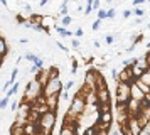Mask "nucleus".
Returning <instances> with one entry per match:
<instances>
[{"label":"nucleus","mask_w":150,"mask_h":135,"mask_svg":"<svg viewBox=\"0 0 150 135\" xmlns=\"http://www.w3.org/2000/svg\"><path fill=\"white\" fill-rule=\"evenodd\" d=\"M44 95V86H42L39 81L35 80H30L27 83V86H25V91H24V98L22 100L27 101V103H32V101H35L39 96H42Z\"/></svg>","instance_id":"1"},{"label":"nucleus","mask_w":150,"mask_h":135,"mask_svg":"<svg viewBox=\"0 0 150 135\" xmlns=\"http://www.w3.org/2000/svg\"><path fill=\"white\" fill-rule=\"evenodd\" d=\"M30 110H32V105H30V103H27V101L21 100V103H19V108H17V115H15V125L24 127V125L29 122Z\"/></svg>","instance_id":"2"},{"label":"nucleus","mask_w":150,"mask_h":135,"mask_svg":"<svg viewBox=\"0 0 150 135\" xmlns=\"http://www.w3.org/2000/svg\"><path fill=\"white\" fill-rule=\"evenodd\" d=\"M116 103H128L130 101V83L116 81V91H115Z\"/></svg>","instance_id":"3"},{"label":"nucleus","mask_w":150,"mask_h":135,"mask_svg":"<svg viewBox=\"0 0 150 135\" xmlns=\"http://www.w3.org/2000/svg\"><path fill=\"white\" fill-rule=\"evenodd\" d=\"M37 125H39V128H42V130L52 132V128H54V125H56V112L49 110V112H46L44 115H41Z\"/></svg>","instance_id":"4"},{"label":"nucleus","mask_w":150,"mask_h":135,"mask_svg":"<svg viewBox=\"0 0 150 135\" xmlns=\"http://www.w3.org/2000/svg\"><path fill=\"white\" fill-rule=\"evenodd\" d=\"M84 108H86V100H84V96H83L81 93H76L74 96H73L71 103H69L68 112H71V113H74V115H81L83 112H84Z\"/></svg>","instance_id":"5"},{"label":"nucleus","mask_w":150,"mask_h":135,"mask_svg":"<svg viewBox=\"0 0 150 135\" xmlns=\"http://www.w3.org/2000/svg\"><path fill=\"white\" fill-rule=\"evenodd\" d=\"M62 93V81L59 78H51L44 86V96L51 95H61Z\"/></svg>","instance_id":"6"},{"label":"nucleus","mask_w":150,"mask_h":135,"mask_svg":"<svg viewBox=\"0 0 150 135\" xmlns=\"http://www.w3.org/2000/svg\"><path fill=\"white\" fill-rule=\"evenodd\" d=\"M130 118V112H128V107L127 103H116L115 107V122L118 125H123L127 123Z\"/></svg>","instance_id":"7"},{"label":"nucleus","mask_w":150,"mask_h":135,"mask_svg":"<svg viewBox=\"0 0 150 135\" xmlns=\"http://www.w3.org/2000/svg\"><path fill=\"white\" fill-rule=\"evenodd\" d=\"M137 120H138V123L143 128L149 125V122H150V103L149 101H145V100L142 101V107H140V112L137 115Z\"/></svg>","instance_id":"8"},{"label":"nucleus","mask_w":150,"mask_h":135,"mask_svg":"<svg viewBox=\"0 0 150 135\" xmlns=\"http://www.w3.org/2000/svg\"><path fill=\"white\" fill-rule=\"evenodd\" d=\"M127 128H128L130 135H143V127L138 123L137 117H130L127 122Z\"/></svg>","instance_id":"9"},{"label":"nucleus","mask_w":150,"mask_h":135,"mask_svg":"<svg viewBox=\"0 0 150 135\" xmlns=\"http://www.w3.org/2000/svg\"><path fill=\"white\" fill-rule=\"evenodd\" d=\"M118 81H123V83H130V85H132V83L135 81V76H133V73H132V68L130 66L123 68L122 71L118 73Z\"/></svg>","instance_id":"10"},{"label":"nucleus","mask_w":150,"mask_h":135,"mask_svg":"<svg viewBox=\"0 0 150 135\" xmlns=\"http://www.w3.org/2000/svg\"><path fill=\"white\" fill-rule=\"evenodd\" d=\"M34 78L41 83L42 86H46V83H47L49 78H51V68H41V69L34 74Z\"/></svg>","instance_id":"11"},{"label":"nucleus","mask_w":150,"mask_h":135,"mask_svg":"<svg viewBox=\"0 0 150 135\" xmlns=\"http://www.w3.org/2000/svg\"><path fill=\"white\" fill-rule=\"evenodd\" d=\"M130 98H132V100H137V101H143L145 100V93L138 88V85H137L135 81L130 85Z\"/></svg>","instance_id":"12"},{"label":"nucleus","mask_w":150,"mask_h":135,"mask_svg":"<svg viewBox=\"0 0 150 135\" xmlns=\"http://www.w3.org/2000/svg\"><path fill=\"white\" fill-rule=\"evenodd\" d=\"M127 107H128V112H130V117H137L138 112H140V107H142V101H137V100H132L127 103Z\"/></svg>","instance_id":"13"},{"label":"nucleus","mask_w":150,"mask_h":135,"mask_svg":"<svg viewBox=\"0 0 150 135\" xmlns=\"http://www.w3.org/2000/svg\"><path fill=\"white\" fill-rule=\"evenodd\" d=\"M46 103H47L49 110L56 112L57 107H59V95H51V96H46Z\"/></svg>","instance_id":"14"},{"label":"nucleus","mask_w":150,"mask_h":135,"mask_svg":"<svg viewBox=\"0 0 150 135\" xmlns=\"http://www.w3.org/2000/svg\"><path fill=\"white\" fill-rule=\"evenodd\" d=\"M113 120H115L113 110L111 112H103V113H100V118H98V122H101V123H113Z\"/></svg>","instance_id":"15"},{"label":"nucleus","mask_w":150,"mask_h":135,"mask_svg":"<svg viewBox=\"0 0 150 135\" xmlns=\"http://www.w3.org/2000/svg\"><path fill=\"white\" fill-rule=\"evenodd\" d=\"M39 132V125L37 123H32V122H29L24 125V134L25 135H35Z\"/></svg>","instance_id":"16"},{"label":"nucleus","mask_w":150,"mask_h":135,"mask_svg":"<svg viewBox=\"0 0 150 135\" xmlns=\"http://www.w3.org/2000/svg\"><path fill=\"white\" fill-rule=\"evenodd\" d=\"M135 66H138L142 71H147V69H149V56H147V54H143L142 58H137Z\"/></svg>","instance_id":"17"},{"label":"nucleus","mask_w":150,"mask_h":135,"mask_svg":"<svg viewBox=\"0 0 150 135\" xmlns=\"http://www.w3.org/2000/svg\"><path fill=\"white\" fill-rule=\"evenodd\" d=\"M78 128H79V127H71V125H66V123H62L59 135H78Z\"/></svg>","instance_id":"18"},{"label":"nucleus","mask_w":150,"mask_h":135,"mask_svg":"<svg viewBox=\"0 0 150 135\" xmlns=\"http://www.w3.org/2000/svg\"><path fill=\"white\" fill-rule=\"evenodd\" d=\"M8 47H7V41H5V37H0V56L4 58L5 54H7Z\"/></svg>","instance_id":"19"},{"label":"nucleus","mask_w":150,"mask_h":135,"mask_svg":"<svg viewBox=\"0 0 150 135\" xmlns=\"http://www.w3.org/2000/svg\"><path fill=\"white\" fill-rule=\"evenodd\" d=\"M138 80L142 81V83H145L147 86H150V69H147V71H143V74L138 78Z\"/></svg>","instance_id":"20"},{"label":"nucleus","mask_w":150,"mask_h":135,"mask_svg":"<svg viewBox=\"0 0 150 135\" xmlns=\"http://www.w3.org/2000/svg\"><path fill=\"white\" fill-rule=\"evenodd\" d=\"M10 134L12 135H25L24 134V127H19V125H12V128H10Z\"/></svg>","instance_id":"21"},{"label":"nucleus","mask_w":150,"mask_h":135,"mask_svg":"<svg viewBox=\"0 0 150 135\" xmlns=\"http://www.w3.org/2000/svg\"><path fill=\"white\" fill-rule=\"evenodd\" d=\"M19 86H21V81H19V83H17V81H15V85L12 88H10V90H8L7 91V95H5V96H8V98H12V96H14L15 93H17V91H19Z\"/></svg>","instance_id":"22"},{"label":"nucleus","mask_w":150,"mask_h":135,"mask_svg":"<svg viewBox=\"0 0 150 135\" xmlns=\"http://www.w3.org/2000/svg\"><path fill=\"white\" fill-rule=\"evenodd\" d=\"M135 83L138 85V88H140V90H142V91H143L145 95H147V93H150V86H147L145 83H142L140 80H135Z\"/></svg>","instance_id":"23"},{"label":"nucleus","mask_w":150,"mask_h":135,"mask_svg":"<svg viewBox=\"0 0 150 135\" xmlns=\"http://www.w3.org/2000/svg\"><path fill=\"white\" fill-rule=\"evenodd\" d=\"M98 112L103 113V112H111V103H103V105H98Z\"/></svg>","instance_id":"24"},{"label":"nucleus","mask_w":150,"mask_h":135,"mask_svg":"<svg viewBox=\"0 0 150 135\" xmlns=\"http://www.w3.org/2000/svg\"><path fill=\"white\" fill-rule=\"evenodd\" d=\"M24 59L30 61V63L34 64V63H37V61L41 59V58H37V56H35V54H32V53H27V54H25V56H24Z\"/></svg>","instance_id":"25"},{"label":"nucleus","mask_w":150,"mask_h":135,"mask_svg":"<svg viewBox=\"0 0 150 135\" xmlns=\"http://www.w3.org/2000/svg\"><path fill=\"white\" fill-rule=\"evenodd\" d=\"M73 24V17H69V15H66V17H61V26L62 27H68Z\"/></svg>","instance_id":"26"},{"label":"nucleus","mask_w":150,"mask_h":135,"mask_svg":"<svg viewBox=\"0 0 150 135\" xmlns=\"http://www.w3.org/2000/svg\"><path fill=\"white\" fill-rule=\"evenodd\" d=\"M96 15H98V19L100 20H105V19H108V12L105 10V9H100V10H96Z\"/></svg>","instance_id":"27"},{"label":"nucleus","mask_w":150,"mask_h":135,"mask_svg":"<svg viewBox=\"0 0 150 135\" xmlns=\"http://www.w3.org/2000/svg\"><path fill=\"white\" fill-rule=\"evenodd\" d=\"M8 100H10L8 96H5V98H2V100H0V110H5V108L8 107Z\"/></svg>","instance_id":"28"},{"label":"nucleus","mask_w":150,"mask_h":135,"mask_svg":"<svg viewBox=\"0 0 150 135\" xmlns=\"http://www.w3.org/2000/svg\"><path fill=\"white\" fill-rule=\"evenodd\" d=\"M133 14H135L137 17H143V15H145V10H143L142 7H135V10H133Z\"/></svg>","instance_id":"29"},{"label":"nucleus","mask_w":150,"mask_h":135,"mask_svg":"<svg viewBox=\"0 0 150 135\" xmlns=\"http://www.w3.org/2000/svg\"><path fill=\"white\" fill-rule=\"evenodd\" d=\"M76 73H78V61L73 59V63H71V74L74 76Z\"/></svg>","instance_id":"30"},{"label":"nucleus","mask_w":150,"mask_h":135,"mask_svg":"<svg viewBox=\"0 0 150 135\" xmlns=\"http://www.w3.org/2000/svg\"><path fill=\"white\" fill-rule=\"evenodd\" d=\"M116 37H118V36H111V34H108V36H106V39H105V41H106V44L110 46V44H113V42L116 41Z\"/></svg>","instance_id":"31"},{"label":"nucleus","mask_w":150,"mask_h":135,"mask_svg":"<svg viewBox=\"0 0 150 135\" xmlns=\"http://www.w3.org/2000/svg\"><path fill=\"white\" fill-rule=\"evenodd\" d=\"M100 27H101V20H100V19H96L95 22H93V27H91V29H93V31L96 32V31H98Z\"/></svg>","instance_id":"32"},{"label":"nucleus","mask_w":150,"mask_h":135,"mask_svg":"<svg viewBox=\"0 0 150 135\" xmlns=\"http://www.w3.org/2000/svg\"><path fill=\"white\" fill-rule=\"evenodd\" d=\"M108 12V19H115V15H116V9L113 7V9H110V10H106Z\"/></svg>","instance_id":"33"},{"label":"nucleus","mask_w":150,"mask_h":135,"mask_svg":"<svg viewBox=\"0 0 150 135\" xmlns=\"http://www.w3.org/2000/svg\"><path fill=\"white\" fill-rule=\"evenodd\" d=\"M19 103H21V101L12 100V103H10V110H12V112H17V107H19Z\"/></svg>","instance_id":"34"},{"label":"nucleus","mask_w":150,"mask_h":135,"mask_svg":"<svg viewBox=\"0 0 150 135\" xmlns=\"http://www.w3.org/2000/svg\"><path fill=\"white\" fill-rule=\"evenodd\" d=\"M118 73H120V71H116V68H111V78L115 81H118Z\"/></svg>","instance_id":"35"},{"label":"nucleus","mask_w":150,"mask_h":135,"mask_svg":"<svg viewBox=\"0 0 150 135\" xmlns=\"http://www.w3.org/2000/svg\"><path fill=\"white\" fill-rule=\"evenodd\" d=\"M132 10H128V9H125V10H123V19L127 20V19H130V15H132Z\"/></svg>","instance_id":"36"},{"label":"nucleus","mask_w":150,"mask_h":135,"mask_svg":"<svg viewBox=\"0 0 150 135\" xmlns=\"http://www.w3.org/2000/svg\"><path fill=\"white\" fill-rule=\"evenodd\" d=\"M93 10H95V9H93V5H86V9H84V15L88 17V15L93 12Z\"/></svg>","instance_id":"37"},{"label":"nucleus","mask_w":150,"mask_h":135,"mask_svg":"<svg viewBox=\"0 0 150 135\" xmlns=\"http://www.w3.org/2000/svg\"><path fill=\"white\" fill-rule=\"evenodd\" d=\"M71 46L74 47V49H78V47L81 46V42H79L78 39H73V41H71Z\"/></svg>","instance_id":"38"},{"label":"nucleus","mask_w":150,"mask_h":135,"mask_svg":"<svg viewBox=\"0 0 150 135\" xmlns=\"http://www.w3.org/2000/svg\"><path fill=\"white\" fill-rule=\"evenodd\" d=\"M61 98H62V100H69V91H68V90H64V91L61 93Z\"/></svg>","instance_id":"39"},{"label":"nucleus","mask_w":150,"mask_h":135,"mask_svg":"<svg viewBox=\"0 0 150 135\" xmlns=\"http://www.w3.org/2000/svg\"><path fill=\"white\" fill-rule=\"evenodd\" d=\"M93 9H95V10H100V9H101V7H100V0H95V2H93Z\"/></svg>","instance_id":"40"},{"label":"nucleus","mask_w":150,"mask_h":135,"mask_svg":"<svg viewBox=\"0 0 150 135\" xmlns=\"http://www.w3.org/2000/svg\"><path fill=\"white\" fill-rule=\"evenodd\" d=\"M74 36H76V37H81V36H83V29L78 27V29H76V32H74Z\"/></svg>","instance_id":"41"},{"label":"nucleus","mask_w":150,"mask_h":135,"mask_svg":"<svg viewBox=\"0 0 150 135\" xmlns=\"http://www.w3.org/2000/svg\"><path fill=\"white\" fill-rule=\"evenodd\" d=\"M132 2H133V5H135V7H138V5H142L145 0H132Z\"/></svg>","instance_id":"42"},{"label":"nucleus","mask_w":150,"mask_h":135,"mask_svg":"<svg viewBox=\"0 0 150 135\" xmlns=\"http://www.w3.org/2000/svg\"><path fill=\"white\" fill-rule=\"evenodd\" d=\"M110 132H106V130H96V135H108Z\"/></svg>","instance_id":"43"},{"label":"nucleus","mask_w":150,"mask_h":135,"mask_svg":"<svg viewBox=\"0 0 150 135\" xmlns=\"http://www.w3.org/2000/svg\"><path fill=\"white\" fill-rule=\"evenodd\" d=\"M108 135H122V132H120V128H116V130H113V132H110Z\"/></svg>","instance_id":"44"},{"label":"nucleus","mask_w":150,"mask_h":135,"mask_svg":"<svg viewBox=\"0 0 150 135\" xmlns=\"http://www.w3.org/2000/svg\"><path fill=\"white\" fill-rule=\"evenodd\" d=\"M73 86H74V81H69L68 85H66V90H68V91H69V90H71V88H73Z\"/></svg>","instance_id":"45"},{"label":"nucleus","mask_w":150,"mask_h":135,"mask_svg":"<svg viewBox=\"0 0 150 135\" xmlns=\"http://www.w3.org/2000/svg\"><path fill=\"white\" fill-rule=\"evenodd\" d=\"M19 42H21V44H27V42H29V39H27V37H22V39L19 41Z\"/></svg>","instance_id":"46"},{"label":"nucleus","mask_w":150,"mask_h":135,"mask_svg":"<svg viewBox=\"0 0 150 135\" xmlns=\"http://www.w3.org/2000/svg\"><path fill=\"white\" fill-rule=\"evenodd\" d=\"M47 2H49V0H41V2H39V5H41V7H44L46 4H47Z\"/></svg>","instance_id":"47"},{"label":"nucleus","mask_w":150,"mask_h":135,"mask_svg":"<svg viewBox=\"0 0 150 135\" xmlns=\"http://www.w3.org/2000/svg\"><path fill=\"white\" fill-rule=\"evenodd\" d=\"M145 54L149 56V69H150V51H147V53H145Z\"/></svg>","instance_id":"48"},{"label":"nucleus","mask_w":150,"mask_h":135,"mask_svg":"<svg viewBox=\"0 0 150 135\" xmlns=\"http://www.w3.org/2000/svg\"><path fill=\"white\" fill-rule=\"evenodd\" d=\"M93 2H95V0H86V4H88V5H93Z\"/></svg>","instance_id":"49"},{"label":"nucleus","mask_w":150,"mask_h":135,"mask_svg":"<svg viewBox=\"0 0 150 135\" xmlns=\"http://www.w3.org/2000/svg\"><path fill=\"white\" fill-rule=\"evenodd\" d=\"M143 135H150V132H145V134H143Z\"/></svg>","instance_id":"50"},{"label":"nucleus","mask_w":150,"mask_h":135,"mask_svg":"<svg viewBox=\"0 0 150 135\" xmlns=\"http://www.w3.org/2000/svg\"><path fill=\"white\" fill-rule=\"evenodd\" d=\"M106 2H108V4H111V2H113V0H106Z\"/></svg>","instance_id":"51"},{"label":"nucleus","mask_w":150,"mask_h":135,"mask_svg":"<svg viewBox=\"0 0 150 135\" xmlns=\"http://www.w3.org/2000/svg\"><path fill=\"white\" fill-rule=\"evenodd\" d=\"M149 29H150V20H149Z\"/></svg>","instance_id":"52"},{"label":"nucleus","mask_w":150,"mask_h":135,"mask_svg":"<svg viewBox=\"0 0 150 135\" xmlns=\"http://www.w3.org/2000/svg\"><path fill=\"white\" fill-rule=\"evenodd\" d=\"M35 135H41V134H35Z\"/></svg>","instance_id":"53"},{"label":"nucleus","mask_w":150,"mask_h":135,"mask_svg":"<svg viewBox=\"0 0 150 135\" xmlns=\"http://www.w3.org/2000/svg\"><path fill=\"white\" fill-rule=\"evenodd\" d=\"M118 2H122V0H118Z\"/></svg>","instance_id":"54"},{"label":"nucleus","mask_w":150,"mask_h":135,"mask_svg":"<svg viewBox=\"0 0 150 135\" xmlns=\"http://www.w3.org/2000/svg\"><path fill=\"white\" fill-rule=\"evenodd\" d=\"M147 2H150V0H147Z\"/></svg>","instance_id":"55"},{"label":"nucleus","mask_w":150,"mask_h":135,"mask_svg":"<svg viewBox=\"0 0 150 135\" xmlns=\"http://www.w3.org/2000/svg\"><path fill=\"white\" fill-rule=\"evenodd\" d=\"M0 64H2V63H0Z\"/></svg>","instance_id":"56"},{"label":"nucleus","mask_w":150,"mask_h":135,"mask_svg":"<svg viewBox=\"0 0 150 135\" xmlns=\"http://www.w3.org/2000/svg\"><path fill=\"white\" fill-rule=\"evenodd\" d=\"M0 37H2V36H0Z\"/></svg>","instance_id":"57"}]
</instances>
